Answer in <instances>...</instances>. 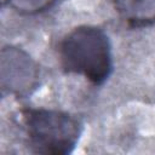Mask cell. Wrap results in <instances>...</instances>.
I'll return each instance as SVG.
<instances>
[{
  "mask_svg": "<svg viewBox=\"0 0 155 155\" xmlns=\"http://www.w3.org/2000/svg\"><path fill=\"white\" fill-rule=\"evenodd\" d=\"M59 54L67 71L84 75L94 84L103 82L111 69L109 40L94 27H80L69 33L61 44Z\"/></svg>",
  "mask_w": 155,
  "mask_h": 155,
  "instance_id": "obj_1",
  "label": "cell"
},
{
  "mask_svg": "<svg viewBox=\"0 0 155 155\" xmlns=\"http://www.w3.org/2000/svg\"><path fill=\"white\" fill-rule=\"evenodd\" d=\"M24 121L29 143L36 153H70L80 134L79 121L61 111L29 110L24 115Z\"/></svg>",
  "mask_w": 155,
  "mask_h": 155,
  "instance_id": "obj_2",
  "label": "cell"
},
{
  "mask_svg": "<svg viewBox=\"0 0 155 155\" xmlns=\"http://www.w3.org/2000/svg\"><path fill=\"white\" fill-rule=\"evenodd\" d=\"M39 70L35 62L17 47H4L0 57V80L4 92L25 94L36 86Z\"/></svg>",
  "mask_w": 155,
  "mask_h": 155,
  "instance_id": "obj_3",
  "label": "cell"
},
{
  "mask_svg": "<svg viewBox=\"0 0 155 155\" xmlns=\"http://www.w3.org/2000/svg\"><path fill=\"white\" fill-rule=\"evenodd\" d=\"M120 15L133 24L155 21V0H114Z\"/></svg>",
  "mask_w": 155,
  "mask_h": 155,
  "instance_id": "obj_4",
  "label": "cell"
},
{
  "mask_svg": "<svg viewBox=\"0 0 155 155\" xmlns=\"http://www.w3.org/2000/svg\"><path fill=\"white\" fill-rule=\"evenodd\" d=\"M8 1L12 5V7L19 12L36 13L50 7L54 0H8Z\"/></svg>",
  "mask_w": 155,
  "mask_h": 155,
  "instance_id": "obj_5",
  "label": "cell"
}]
</instances>
